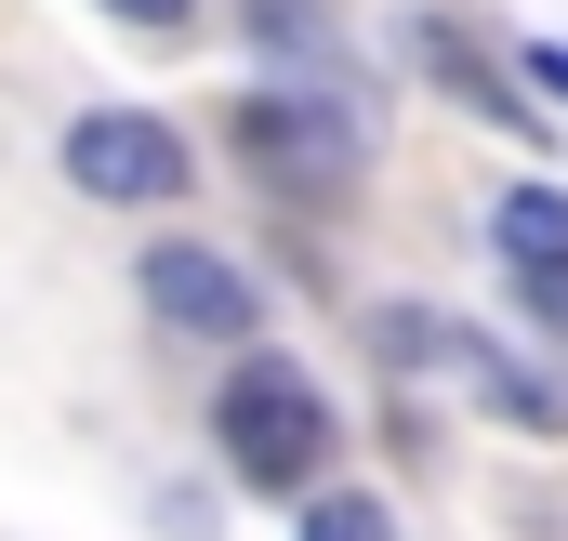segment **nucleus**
Here are the masks:
<instances>
[{
	"label": "nucleus",
	"instance_id": "obj_2",
	"mask_svg": "<svg viewBox=\"0 0 568 541\" xmlns=\"http://www.w3.org/2000/svg\"><path fill=\"white\" fill-rule=\"evenodd\" d=\"M67 185L159 212V198H185V185H199V159H185L172 120H145V106H93V120H67Z\"/></svg>",
	"mask_w": 568,
	"mask_h": 541
},
{
	"label": "nucleus",
	"instance_id": "obj_8",
	"mask_svg": "<svg viewBox=\"0 0 568 541\" xmlns=\"http://www.w3.org/2000/svg\"><path fill=\"white\" fill-rule=\"evenodd\" d=\"M304 541H397V516L371 489H304Z\"/></svg>",
	"mask_w": 568,
	"mask_h": 541
},
{
	"label": "nucleus",
	"instance_id": "obj_3",
	"mask_svg": "<svg viewBox=\"0 0 568 541\" xmlns=\"http://www.w3.org/2000/svg\"><path fill=\"white\" fill-rule=\"evenodd\" d=\"M239 145L278 172V185H357V159H371V120H357V93H252L239 106Z\"/></svg>",
	"mask_w": 568,
	"mask_h": 541
},
{
	"label": "nucleus",
	"instance_id": "obj_7",
	"mask_svg": "<svg viewBox=\"0 0 568 541\" xmlns=\"http://www.w3.org/2000/svg\"><path fill=\"white\" fill-rule=\"evenodd\" d=\"M252 40L291 53V67H344V40H331V13H317V0H252Z\"/></svg>",
	"mask_w": 568,
	"mask_h": 541
},
{
	"label": "nucleus",
	"instance_id": "obj_10",
	"mask_svg": "<svg viewBox=\"0 0 568 541\" xmlns=\"http://www.w3.org/2000/svg\"><path fill=\"white\" fill-rule=\"evenodd\" d=\"M106 13H133V27H185V0H106Z\"/></svg>",
	"mask_w": 568,
	"mask_h": 541
},
{
	"label": "nucleus",
	"instance_id": "obj_9",
	"mask_svg": "<svg viewBox=\"0 0 568 541\" xmlns=\"http://www.w3.org/2000/svg\"><path fill=\"white\" fill-rule=\"evenodd\" d=\"M516 93H568V40H529V80Z\"/></svg>",
	"mask_w": 568,
	"mask_h": 541
},
{
	"label": "nucleus",
	"instance_id": "obj_4",
	"mask_svg": "<svg viewBox=\"0 0 568 541\" xmlns=\"http://www.w3.org/2000/svg\"><path fill=\"white\" fill-rule=\"evenodd\" d=\"M145 304H159V330H199V344H252V277L225 265V252H199V238L145 252Z\"/></svg>",
	"mask_w": 568,
	"mask_h": 541
},
{
	"label": "nucleus",
	"instance_id": "obj_1",
	"mask_svg": "<svg viewBox=\"0 0 568 541\" xmlns=\"http://www.w3.org/2000/svg\"><path fill=\"white\" fill-rule=\"evenodd\" d=\"M212 436H225V462L252 476V489H317V462H331V397H317V370H291V357H252L225 409H212Z\"/></svg>",
	"mask_w": 568,
	"mask_h": 541
},
{
	"label": "nucleus",
	"instance_id": "obj_5",
	"mask_svg": "<svg viewBox=\"0 0 568 541\" xmlns=\"http://www.w3.org/2000/svg\"><path fill=\"white\" fill-rule=\"evenodd\" d=\"M410 53H424V80H449V93H463L489 133H529V145L556 133V120H529V93H516V80H503V67H489V53H476L449 13H424V27H410Z\"/></svg>",
	"mask_w": 568,
	"mask_h": 541
},
{
	"label": "nucleus",
	"instance_id": "obj_6",
	"mask_svg": "<svg viewBox=\"0 0 568 541\" xmlns=\"http://www.w3.org/2000/svg\"><path fill=\"white\" fill-rule=\"evenodd\" d=\"M489 252L516 277H568V185H516V198L489 212Z\"/></svg>",
	"mask_w": 568,
	"mask_h": 541
}]
</instances>
